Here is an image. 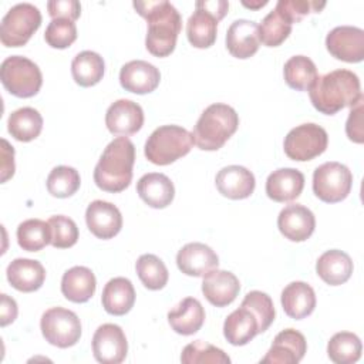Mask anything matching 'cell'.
I'll use <instances>...</instances> for the list:
<instances>
[{
	"label": "cell",
	"mask_w": 364,
	"mask_h": 364,
	"mask_svg": "<svg viewBox=\"0 0 364 364\" xmlns=\"http://www.w3.org/2000/svg\"><path fill=\"white\" fill-rule=\"evenodd\" d=\"M132 6L148 24L146 50L155 57H168L175 50L176 38L182 28L179 11L166 0L134 1Z\"/></svg>",
	"instance_id": "1"
},
{
	"label": "cell",
	"mask_w": 364,
	"mask_h": 364,
	"mask_svg": "<svg viewBox=\"0 0 364 364\" xmlns=\"http://www.w3.org/2000/svg\"><path fill=\"white\" fill-rule=\"evenodd\" d=\"M309 95L313 107L326 115H334L346 107H354L363 98L357 74L344 68L317 77Z\"/></svg>",
	"instance_id": "2"
},
{
	"label": "cell",
	"mask_w": 364,
	"mask_h": 364,
	"mask_svg": "<svg viewBox=\"0 0 364 364\" xmlns=\"http://www.w3.org/2000/svg\"><path fill=\"white\" fill-rule=\"evenodd\" d=\"M135 146L127 136L114 138L104 149L94 168L95 185L111 193L127 189L132 179Z\"/></svg>",
	"instance_id": "3"
},
{
	"label": "cell",
	"mask_w": 364,
	"mask_h": 364,
	"mask_svg": "<svg viewBox=\"0 0 364 364\" xmlns=\"http://www.w3.org/2000/svg\"><path fill=\"white\" fill-rule=\"evenodd\" d=\"M237 112L228 104L216 102L205 108L193 128V142L199 149L218 151L236 132Z\"/></svg>",
	"instance_id": "4"
},
{
	"label": "cell",
	"mask_w": 364,
	"mask_h": 364,
	"mask_svg": "<svg viewBox=\"0 0 364 364\" xmlns=\"http://www.w3.org/2000/svg\"><path fill=\"white\" fill-rule=\"evenodd\" d=\"M192 132L179 125L156 128L145 142V156L155 165H169L189 154L193 146Z\"/></svg>",
	"instance_id": "5"
},
{
	"label": "cell",
	"mask_w": 364,
	"mask_h": 364,
	"mask_svg": "<svg viewBox=\"0 0 364 364\" xmlns=\"http://www.w3.org/2000/svg\"><path fill=\"white\" fill-rule=\"evenodd\" d=\"M0 80L3 87L18 98L34 97L43 84L38 65L23 55H10L1 63Z\"/></svg>",
	"instance_id": "6"
},
{
	"label": "cell",
	"mask_w": 364,
	"mask_h": 364,
	"mask_svg": "<svg viewBox=\"0 0 364 364\" xmlns=\"http://www.w3.org/2000/svg\"><path fill=\"white\" fill-rule=\"evenodd\" d=\"M41 26V13L31 3H18L1 18L0 40L4 47H21Z\"/></svg>",
	"instance_id": "7"
},
{
	"label": "cell",
	"mask_w": 364,
	"mask_h": 364,
	"mask_svg": "<svg viewBox=\"0 0 364 364\" xmlns=\"http://www.w3.org/2000/svg\"><path fill=\"white\" fill-rule=\"evenodd\" d=\"M353 186L351 171L340 162H324L313 173V192L327 203L344 200Z\"/></svg>",
	"instance_id": "8"
},
{
	"label": "cell",
	"mask_w": 364,
	"mask_h": 364,
	"mask_svg": "<svg viewBox=\"0 0 364 364\" xmlns=\"http://www.w3.org/2000/svg\"><path fill=\"white\" fill-rule=\"evenodd\" d=\"M40 328L46 341L60 348L77 344L81 337V321L78 316L64 307H51L44 311Z\"/></svg>",
	"instance_id": "9"
},
{
	"label": "cell",
	"mask_w": 364,
	"mask_h": 364,
	"mask_svg": "<svg viewBox=\"0 0 364 364\" xmlns=\"http://www.w3.org/2000/svg\"><path fill=\"white\" fill-rule=\"evenodd\" d=\"M327 144L328 135L326 129L317 124L307 122L290 129L284 138L283 146L290 159L304 162L321 155Z\"/></svg>",
	"instance_id": "10"
},
{
	"label": "cell",
	"mask_w": 364,
	"mask_h": 364,
	"mask_svg": "<svg viewBox=\"0 0 364 364\" xmlns=\"http://www.w3.org/2000/svg\"><path fill=\"white\" fill-rule=\"evenodd\" d=\"M92 353L98 363H122L128 353V343L122 328L112 323L100 326L92 336Z\"/></svg>",
	"instance_id": "11"
},
{
	"label": "cell",
	"mask_w": 364,
	"mask_h": 364,
	"mask_svg": "<svg viewBox=\"0 0 364 364\" xmlns=\"http://www.w3.org/2000/svg\"><path fill=\"white\" fill-rule=\"evenodd\" d=\"M328 53L346 63H360L364 58V30L354 26L334 27L326 37Z\"/></svg>",
	"instance_id": "12"
},
{
	"label": "cell",
	"mask_w": 364,
	"mask_h": 364,
	"mask_svg": "<svg viewBox=\"0 0 364 364\" xmlns=\"http://www.w3.org/2000/svg\"><path fill=\"white\" fill-rule=\"evenodd\" d=\"M306 351L307 341L304 336L294 328H286L274 337L260 364H297Z\"/></svg>",
	"instance_id": "13"
},
{
	"label": "cell",
	"mask_w": 364,
	"mask_h": 364,
	"mask_svg": "<svg viewBox=\"0 0 364 364\" xmlns=\"http://www.w3.org/2000/svg\"><path fill=\"white\" fill-rule=\"evenodd\" d=\"M277 228L286 239L291 242H304L314 232L316 218L309 208L300 203H291L280 210L277 216Z\"/></svg>",
	"instance_id": "14"
},
{
	"label": "cell",
	"mask_w": 364,
	"mask_h": 364,
	"mask_svg": "<svg viewBox=\"0 0 364 364\" xmlns=\"http://www.w3.org/2000/svg\"><path fill=\"white\" fill-rule=\"evenodd\" d=\"M85 222L90 232L98 239H112L122 228L119 209L107 200H94L87 206Z\"/></svg>",
	"instance_id": "15"
},
{
	"label": "cell",
	"mask_w": 364,
	"mask_h": 364,
	"mask_svg": "<svg viewBox=\"0 0 364 364\" xmlns=\"http://www.w3.org/2000/svg\"><path fill=\"white\" fill-rule=\"evenodd\" d=\"M105 125L111 134L132 135L144 125V111L131 100H117L107 109Z\"/></svg>",
	"instance_id": "16"
},
{
	"label": "cell",
	"mask_w": 364,
	"mask_h": 364,
	"mask_svg": "<svg viewBox=\"0 0 364 364\" xmlns=\"http://www.w3.org/2000/svg\"><path fill=\"white\" fill-rule=\"evenodd\" d=\"M178 269L186 274L193 277H203L213 269H218L219 257L205 243L192 242L186 243L176 255Z\"/></svg>",
	"instance_id": "17"
},
{
	"label": "cell",
	"mask_w": 364,
	"mask_h": 364,
	"mask_svg": "<svg viewBox=\"0 0 364 364\" xmlns=\"http://www.w3.org/2000/svg\"><path fill=\"white\" fill-rule=\"evenodd\" d=\"M161 81L159 70L144 60H132L121 67L119 84L125 91L134 94L152 92Z\"/></svg>",
	"instance_id": "18"
},
{
	"label": "cell",
	"mask_w": 364,
	"mask_h": 364,
	"mask_svg": "<svg viewBox=\"0 0 364 364\" xmlns=\"http://www.w3.org/2000/svg\"><path fill=\"white\" fill-rule=\"evenodd\" d=\"M239 279L232 272L213 269L203 276L202 293L206 300L216 307L230 304L239 294Z\"/></svg>",
	"instance_id": "19"
},
{
	"label": "cell",
	"mask_w": 364,
	"mask_h": 364,
	"mask_svg": "<svg viewBox=\"0 0 364 364\" xmlns=\"http://www.w3.org/2000/svg\"><path fill=\"white\" fill-rule=\"evenodd\" d=\"M260 46L259 24L252 20L239 18L235 20L226 33L228 51L240 60L252 57Z\"/></svg>",
	"instance_id": "20"
},
{
	"label": "cell",
	"mask_w": 364,
	"mask_h": 364,
	"mask_svg": "<svg viewBox=\"0 0 364 364\" xmlns=\"http://www.w3.org/2000/svg\"><path fill=\"white\" fill-rule=\"evenodd\" d=\"M219 193L229 199L249 198L256 186L255 175L245 166L229 165L222 168L215 178Z\"/></svg>",
	"instance_id": "21"
},
{
	"label": "cell",
	"mask_w": 364,
	"mask_h": 364,
	"mask_svg": "<svg viewBox=\"0 0 364 364\" xmlns=\"http://www.w3.org/2000/svg\"><path fill=\"white\" fill-rule=\"evenodd\" d=\"M304 188V175L294 168L273 171L266 181V193L274 202H291L297 199Z\"/></svg>",
	"instance_id": "22"
},
{
	"label": "cell",
	"mask_w": 364,
	"mask_h": 364,
	"mask_svg": "<svg viewBox=\"0 0 364 364\" xmlns=\"http://www.w3.org/2000/svg\"><path fill=\"white\" fill-rule=\"evenodd\" d=\"M9 283L18 291L38 290L46 280V269L38 260L18 257L10 262L6 270Z\"/></svg>",
	"instance_id": "23"
},
{
	"label": "cell",
	"mask_w": 364,
	"mask_h": 364,
	"mask_svg": "<svg viewBox=\"0 0 364 364\" xmlns=\"http://www.w3.org/2000/svg\"><path fill=\"white\" fill-rule=\"evenodd\" d=\"M139 198L151 208L164 209L173 200L175 188L172 181L159 172L145 173L136 183Z\"/></svg>",
	"instance_id": "24"
},
{
	"label": "cell",
	"mask_w": 364,
	"mask_h": 364,
	"mask_svg": "<svg viewBox=\"0 0 364 364\" xmlns=\"http://www.w3.org/2000/svg\"><path fill=\"white\" fill-rule=\"evenodd\" d=\"M282 307L284 313L296 320L310 316L316 307V293L304 282H291L282 291Z\"/></svg>",
	"instance_id": "25"
},
{
	"label": "cell",
	"mask_w": 364,
	"mask_h": 364,
	"mask_svg": "<svg viewBox=\"0 0 364 364\" xmlns=\"http://www.w3.org/2000/svg\"><path fill=\"white\" fill-rule=\"evenodd\" d=\"M353 269L351 257L338 249L324 252L316 263L317 274L330 286H340L346 283L351 277Z\"/></svg>",
	"instance_id": "26"
},
{
	"label": "cell",
	"mask_w": 364,
	"mask_h": 364,
	"mask_svg": "<svg viewBox=\"0 0 364 364\" xmlns=\"http://www.w3.org/2000/svg\"><path fill=\"white\" fill-rule=\"evenodd\" d=\"M97 280L91 269L74 266L68 269L61 279V293L73 303H85L95 293Z\"/></svg>",
	"instance_id": "27"
},
{
	"label": "cell",
	"mask_w": 364,
	"mask_h": 364,
	"mask_svg": "<svg viewBox=\"0 0 364 364\" xmlns=\"http://www.w3.org/2000/svg\"><path fill=\"white\" fill-rule=\"evenodd\" d=\"M259 334V323L253 311L240 306L232 311L223 324V336L232 346H245Z\"/></svg>",
	"instance_id": "28"
},
{
	"label": "cell",
	"mask_w": 364,
	"mask_h": 364,
	"mask_svg": "<svg viewBox=\"0 0 364 364\" xmlns=\"http://www.w3.org/2000/svg\"><path fill=\"white\" fill-rule=\"evenodd\" d=\"M205 321V310L199 300L193 297L183 299L173 310L168 313V323L172 330L182 336L195 334Z\"/></svg>",
	"instance_id": "29"
},
{
	"label": "cell",
	"mask_w": 364,
	"mask_h": 364,
	"mask_svg": "<svg viewBox=\"0 0 364 364\" xmlns=\"http://www.w3.org/2000/svg\"><path fill=\"white\" fill-rule=\"evenodd\" d=\"M102 307L112 316L127 314L135 303V290L131 280L125 277L111 279L102 290Z\"/></svg>",
	"instance_id": "30"
},
{
	"label": "cell",
	"mask_w": 364,
	"mask_h": 364,
	"mask_svg": "<svg viewBox=\"0 0 364 364\" xmlns=\"http://www.w3.org/2000/svg\"><path fill=\"white\" fill-rule=\"evenodd\" d=\"M7 129L14 139L30 142L40 135L43 129V117L31 107L18 108L10 114L7 119Z\"/></svg>",
	"instance_id": "31"
},
{
	"label": "cell",
	"mask_w": 364,
	"mask_h": 364,
	"mask_svg": "<svg viewBox=\"0 0 364 364\" xmlns=\"http://www.w3.org/2000/svg\"><path fill=\"white\" fill-rule=\"evenodd\" d=\"M105 71V64L102 57L95 51H81L71 63V74L74 81L81 87H92L98 84Z\"/></svg>",
	"instance_id": "32"
},
{
	"label": "cell",
	"mask_w": 364,
	"mask_h": 364,
	"mask_svg": "<svg viewBox=\"0 0 364 364\" xmlns=\"http://www.w3.org/2000/svg\"><path fill=\"white\" fill-rule=\"evenodd\" d=\"M218 20L202 9H196L186 23L188 41L196 48H209L216 41Z\"/></svg>",
	"instance_id": "33"
},
{
	"label": "cell",
	"mask_w": 364,
	"mask_h": 364,
	"mask_svg": "<svg viewBox=\"0 0 364 364\" xmlns=\"http://www.w3.org/2000/svg\"><path fill=\"white\" fill-rule=\"evenodd\" d=\"M283 75L286 84L296 91H309L316 81V64L306 55H293L284 63Z\"/></svg>",
	"instance_id": "34"
},
{
	"label": "cell",
	"mask_w": 364,
	"mask_h": 364,
	"mask_svg": "<svg viewBox=\"0 0 364 364\" xmlns=\"http://www.w3.org/2000/svg\"><path fill=\"white\" fill-rule=\"evenodd\" d=\"M361 350V340L357 334L350 331L336 333L327 344L328 358L336 364H353L358 361Z\"/></svg>",
	"instance_id": "35"
},
{
	"label": "cell",
	"mask_w": 364,
	"mask_h": 364,
	"mask_svg": "<svg viewBox=\"0 0 364 364\" xmlns=\"http://www.w3.org/2000/svg\"><path fill=\"white\" fill-rule=\"evenodd\" d=\"M51 242L48 222L41 219H27L17 228V243L23 250L38 252Z\"/></svg>",
	"instance_id": "36"
},
{
	"label": "cell",
	"mask_w": 364,
	"mask_h": 364,
	"mask_svg": "<svg viewBox=\"0 0 364 364\" xmlns=\"http://www.w3.org/2000/svg\"><path fill=\"white\" fill-rule=\"evenodd\" d=\"M135 270L142 284L149 290H161L168 283V269L155 255L146 253L139 256L135 263Z\"/></svg>",
	"instance_id": "37"
},
{
	"label": "cell",
	"mask_w": 364,
	"mask_h": 364,
	"mask_svg": "<svg viewBox=\"0 0 364 364\" xmlns=\"http://www.w3.org/2000/svg\"><path fill=\"white\" fill-rule=\"evenodd\" d=\"M183 364H229V355L222 350L202 340L185 346L181 354Z\"/></svg>",
	"instance_id": "38"
},
{
	"label": "cell",
	"mask_w": 364,
	"mask_h": 364,
	"mask_svg": "<svg viewBox=\"0 0 364 364\" xmlns=\"http://www.w3.org/2000/svg\"><path fill=\"white\" fill-rule=\"evenodd\" d=\"M80 183V173L73 166H55L47 176V191L55 198H68L74 195L78 191Z\"/></svg>",
	"instance_id": "39"
},
{
	"label": "cell",
	"mask_w": 364,
	"mask_h": 364,
	"mask_svg": "<svg viewBox=\"0 0 364 364\" xmlns=\"http://www.w3.org/2000/svg\"><path fill=\"white\" fill-rule=\"evenodd\" d=\"M291 33V23L287 21L276 9L272 10L259 26V38L266 47L280 46Z\"/></svg>",
	"instance_id": "40"
},
{
	"label": "cell",
	"mask_w": 364,
	"mask_h": 364,
	"mask_svg": "<svg viewBox=\"0 0 364 364\" xmlns=\"http://www.w3.org/2000/svg\"><path fill=\"white\" fill-rule=\"evenodd\" d=\"M240 306L250 309L253 311V314L256 316L257 323H259V334L266 331L274 320L276 311H274L273 301H272L270 296L263 291H259V290L249 291L245 296Z\"/></svg>",
	"instance_id": "41"
},
{
	"label": "cell",
	"mask_w": 364,
	"mask_h": 364,
	"mask_svg": "<svg viewBox=\"0 0 364 364\" xmlns=\"http://www.w3.org/2000/svg\"><path fill=\"white\" fill-rule=\"evenodd\" d=\"M51 242L50 245L57 249H67L77 243L78 240V228L75 222L64 215L51 216L48 220Z\"/></svg>",
	"instance_id": "42"
},
{
	"label": "cell",
	"mask_w": 364,
	"mask_h": 364,
	"mask_svg": "<svg viewBox=\"0 0 364 364\" xmlns=\"http://www.w3.org/2000/svg\"><path fill=\"white\" fill-rule=\"evenodd\" d=\"M77 38L75 23L67 18H53L44 33L46 43L53 48H67Z\"/></svg>",
	"instance_id": "43"
},
{
	"label": "cell",
	"mask_w": 364,
	"mask_h": 364,
	"mask_svg": "<svg viewBox=\"0 0 364 364\" xmlns=\"http://www.w3.org/2000/svg\"><path fill=\"white\" fill-rule=\"evenodd\" d=\"M324 6V1L317 0H279L274 9L293 24L310 13H320Z\"/></svg>",
	"instance_id": "44"
},
{
	"label": "cell",
	"mask_w": 364,
	"mask_h": 364,
	"mask_svg": "<svg viewBox=\"0 0 364 364\" xmlns=\"http://www.w3.org/2000/svg\"><path fill=\"white\" fill-rule=\"evenodd\" d=\"M47 10L51 18L77 20L81 14V4L77 0H51L47 3Z\"/></svg>",
	"instance_id": "45"
},
{
	"label": "cell",
	"mask_w": 364,
	"mask_h": 364,
	"mask_svg": "<svg viewBox=\"0 0 364 364\" xmlns=\"http://www.w3.org/2000/svg\"><path fill=\"white\" fill-rule=\"evenodd\" d=\"M363 101L361 98L354 107H351V111L348 114L347 122H346V134L347 136L357 144H361L364 141V132H363Z\"/></svg>",
	"instance_id": "46"
},
{
	"label": "cell",
	"mask_w": 364,
	"mask_h": 364,
	"mask_svg": "<svg viewBox=\"0 0 364 364\" xmlns=\"http://www.w3.org/2000/svg\"><path fill=\"white\" fill-rule=\"evenodd\" d=\"M196 9H202L212 14L218 21L225 17L229 9V3L226 0H199L195 3Z\"/></svg>",
	"instance_id": "47"
},
{
	"label": "cell",
	"mask_w": 364,
	"mask_h": 364,
	"mask_svg": "<svg viewBox=\"0 0 364 364\" xmlns=\"http://www.w3.org/2000/svg\"><path fill=\"white\" fill-rule=\"evenodd\" d=\"M1 182H6L14 173V149L4 138L1 139Z\"/></svg>",
	"instance_id": "48"
},
{
	"label": "cell",
	"mask_w": 364,
	"mask_h": 364,
	"mask_svg": "<svg viewBox=\"0 0 364 364\" xmlns=\"http://www.w3.org/2000/svg\"><path fill=\"white\" fill-rule=\"evenodd\" d=\"M0 310H1V318H0L1 327L7 326V324H10L16 320L18 310H17V303L13 297L3 293L1 294V307H0Z\"/></svg>",
	"instance_id": "49"
},
{
	"label": "cell",
	"mask_w": 364,
	"mask_h": 364,
	"mask_svg": "<svg viewBox=\"0 0 364 364\" xmlns=\"http://www.w3.org/2000/svg\"><path fill=\"white\" fill-rule=\"evenodd\" d=\"M242 4L245 6V7H249V9H259V7H263V6H266L267 4V0H263V1H242Z\"/></svg>",
	"instance_id": "50"
}]
</instances>
